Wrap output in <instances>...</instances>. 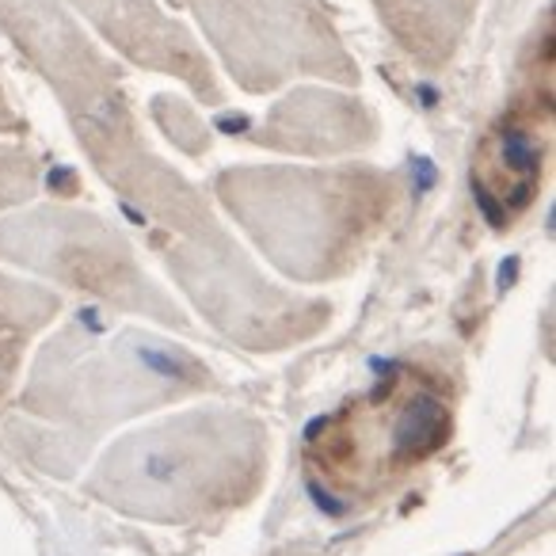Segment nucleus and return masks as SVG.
<instances>
[{
    "mask_svg": "<svg viewBox=\"0 0 556 556\" xmlns=\"http://www.w3.org/2000/svg\"><path fill=\"white\" fill-rule=\"evenodd\" d=\"M191 9L248 92L278 88L294 73L355 80L313 0H191Z\"/></svg>",
    "mask_w": 556,
    "mask_h": 556,
    "instance_id": "f257e3e1",
    "label": "nucleus"
},
{
    "mask_svg": "<svg viewBox=\"0 0 556 556\" xmlns=\"http://www.w3.org/2000/svg\"><path fill=\"white\" fill-rule=\"evenodd\" d=\"M80 9L108 31L111 42L126 50L134 62L149 70H164L172 77H184L199 96L210 103H222V92L214 85V73L202 62L199 47L179 31L172 20L156 12L153 0H77Z\"/></svg>",
    "mask_w": 556,
    "mask_h": 556,
    "instance_id": "f03ea898",
    "label": "nucleus"
},
{
    "mask_svg": "<svg viewBox=\"0 0 556 556\" xmlns=\"http://www.w3.org/2000/svg\"><path fill=\"white\" fill-rule=\"evenodd\" d=\"M541 153H545L541 141L518 123H510L500 134V141H492V153L484 156V164H477V176H472L477 202L495 225L515 217L533 199L541 176Z\"/></svg>",
    "mask_w": 556,
    "mask_h": 556,
    "instance_id": "7ed1b4c3",
    "label": "nucleus"
},
{
    "mask_svg": "<svg viewBox=\"0 0 556 556\" xmlns=\"http://www.w3.org/2000/svg\"><path fill=\"white\" fill-rule=\"evenodd\" d=\"M386 16V27L424 65H442L454 58V47L469 24L472 0H374Z\"/></svg>",
    "mask_w": 556,
    "mask_h": 556,
    "instance_id": "20e7f679",
    "label": "nucleus"
},
{
    "mask_svg": "<svg viewBox=\"0 0 556 556\" xmlns=\"http://www.w3.org/2000/svg\"><path fill=\"white\" fill-rule=\"evenodd\" d=\"M0 103H4V100H0ZM4 115H9V111H4V108H0V118H4ZM9 123H12V118H9Z\"/></svg>",
    "mask_w": 556,
    "mask_h": 556,
    "instance_id": "39448f33",
    "label": "nucleus"
}]
</instances>
